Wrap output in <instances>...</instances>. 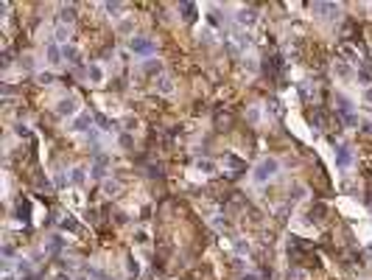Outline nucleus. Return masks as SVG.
<instances>
[{
  "label": "nucleus",
  "instance_id": "obj_1",
  "mask_svg": "<svg viewBox=\"0 0 372 280\" xmlns=\"http://www.w3.org/2000/svg\"><path fill=\"white\" fill-rule=\"evenodd\" d=\"M280 171V163H277L274 157H263L255 166V171H252V179L258 185H263V182H269V179H274V174Z\"/></svg>",
  "mask_w": 372,
  "mask_h": 280
},
{
  "label": "nucleus",
  "instance_id": "obj_2",
  "mask_svg": "<svg viewBox=\"0 0 372 280\" xmlns=\"http://www.w3.org/2000/svg\"><path fill=\"white\" fill-rule=\"evenodd\" d=\"M129 51L135 53V56H151V53L157 51V45H154V39H148V36H132Z\"/></svg>",
  "mask_w": 372,
  "mask_h": 280
},
{
  "label": "nucleus",
  "instance_id": "obj_3",
  "mask_svg": "<svg viewBox=\"0 0 372 280\" xmlns=\"http://www.w3.org/2000/svg\"><path fill=\"white\" fill-rule=\"evenodd\" d=\"M336 112L341 115V121L347 123V126H358V115L353 112V104H350V101H347L344 96H336Z\"/></svg>",
  "mask_w": 372,
  "mask_h": 280
},
{
  "label": "nucleus",
  "instance_id": "obj_4",
  "mask_svg": "<svg viewBox=\"0 0 372 280\" xmlns=\"http://www.w3.org/2000/svg\"><path fill=\"white\" fill-rule=\"evenodd\" d=\"M338 53H341V59L344 62H350V65H367L364 62V53H361V48L358 45H353V42H341V48H338Z\"/></svg>",
  "mask_w": 372,
  "mask_h": 280
},
{
  "label": "nucleus",
  "instance_id": "obj_5",
  "mask_svg": "<svg viewBox=\"0 0 372 280\" xmlns=\"http://www.w3.org/2000/svg\"><path fill=\"white\" fill-rule=\"evenodd\" d=\"M221 168H224L230 176H238L246 166H243L241 157H235V154H224V157H221Z\"/></svg>",
  "mask_w": 372,
  "mask_h": 280
},
{
  "label": "nucleus",
  "instance_id": "obj_6",
  "mask_svg": "<svg viewBox=\"0 0 372 280\" xmlns=\"http://www.w3.org/2000/svg\"><path fill=\"white\" fill-rule=\"evenodd\" d=\"M230 48H233L235 53H241L249 48V34H243L241 28H235L233 34H230Z\"/></svg>",
  "mask_w": 372,
  "mask_h": 280
},
{
  "label": "nucleus",
  "instance_id": "obj_7",
  "mask_svg": "<svg viewBox=\"0 0 372 280\" xmlns=\"http://www.w3.org/2000/svg\"><path fill=\"white\" fill-rule=\"evenodd\" d=\"M350 166H353V149H350V146H338L336 149V168L338 171H347Z\"/></svg>",
  "mask_w": 372,
  "mask_h": 280
},
{
  "label": "nucleus",
  "instance_id": "obj_8",
  "mask_svg": "<svg viewBox=\"0 0 372 280\" xmlns=\"http://www.w3.org/2000/svg\"><path fill=\"white\" fill-rule=\"evenodd\" d=\"M313 11H316L322 20H336L338 17V6L336 3H313Z\"/></svg>",
  "mask_w": 372,
  "mask_h": 280
},
{
  "label": "nucleus",
  "instance_id": "obj_9",
  "mask_svg": "<svg viewBox=\"0 0 372 280\" xmlns=\"http://www.w3.org/2000/svg\"><path fill=\"white\" fill-rule=\"evenodd\" d=\"M76 109H78V101H76L73 96L62 98L59 104H56V115H62V118H68V115H76Z\"/></svg>",
  "mask_w": 372,
  "mask_h": 280
},
{
  "label": "nucleus",
  "instance_id": "obj_10",
  "mask_svg": "<svg viewBox=\"0 0 372 280\" xmlns=\"http://www.w3.org/2000/svg\"><path fill=\"white\" fill-rule=\"evenodd\" d=\"M328 213H330V208L325 205V202H313V205H311V210H308V216H311V221H316V224H322V221L328 219Z\"/></svg>",
  "mask_w": 372,
  "mask_h": 280
},
{
  "label": "nucleus",
  "instance_id": "obj_11",
  "mask_svg": "<svg viewBox=\"0 0 372 280\" xmlns=\"http://www.w3.org/2000/svg\"><path fill=\"white\" fill-rule=\"evenodd\" d=\"M333 73H336L338 79H353V76H355L353 68H350V62H344L341 56H338V59L333 62Z\"/></svg>",
  "mask_w": 372,
  "mask_h": 280
},
{
  "label": "nucleus",
  "instance_id": "obj_12",
  "mask_svg": "<svg viewBox=\"0 0 372 280\" xmlns=\"http://www.w3.org/2000/svg\"><path fill=\"white\" fill-rule=\"evenodd\" d=\"M93 121H96V118H93L90 112H81L76 121H73V132H90L93 129Z\"/></svg>",
  "mask_w": 372,
  "mask_h": 280
},
{
  "label": "nucleus",
  "instance_id": "obj_13",
  "mask_svg": "<svg viewBox=\"0 0 372 280\" xmlns=\"http://www.w3.org/2000/svg\"><path fill=\"white\" fill-rule=\"evenodd\" d=\"M179 14L185 23H196L199 17V9H196V3H179Z\"/></svg>",
  "mask_w": 372,
  "mask_h": 280
},
{
  "label": "nucleus",
  "instance_id": "obj_14",
  "mask_svg": "<svg viewBox=\"0 0 372 280\" xmlns=\"http://www.w3.org/2000/svg\"><path fill=\"white\" fill-rule=\"evenodd\" d=\"M235 20H238V26H241V28L243 26L249 28V26H255V20H258V17H255V9H241Z\"/></svg>",
  "mask_w": 372,
  "mask_h": 280
},
{
  "label": "nucleus",
  "instance_id": "obj_15",
  "mask_svg": "<svg viewBox=\"0 0 372 280\" xmlns=\"http://www.w3.org/2000/svg\"><path fill=\"white\" fill-rule=\"evenodd\" d=\"M73 20H76V6H62L59 26H73Z\"/></svg>",
  "mask_w": 372,
  "mask_h": 280
},
{
  "label": "nucleus",
  "instance_id": "obj_16",
  "mask_svg": "<svg viewBox=\"0 0 372 280\" xmlns=\"http://www.w3.org/2000/svg\"><path fill=\"white\" fill-rule=\"evenodd\" d=\"M87 79L93 81V84H101V81H104V70H101V65L90 62V68H87Z\"/></svg>",
  "mask_w": 372,
  "mask_h": 280
},
{
  "label": "nucleus",
  "instance_id": "obj_17",
  "mask_svg": "<svg viewBox=\"0 0 372 280\" xmlns=\"http://www.w3.org/2000/svg\"><path fill=\"white\" fill-rule=\"evenodd\" d=\"M90 174L96 176V179H101V176L106 174V157L104 154H98L96 157V163H93V168H90Z\"/></svg>",
  "mask_w": 372,
  "mask_h": 280
},
{
  "label": "nucleus",
  "instance_id": "obj_18",
  "mask_svg": "<svg viewBox=\"0 0 372 280\" xmlns=\"http://www.w3.org/2000/svg\"><path fill=\"white\" fill-rule=\"evenodd\" d=\"M17 219L23 221V224L31 221V205H28V199H20L17 202Z\"/></svg>",
  "mask_w": 372,
  "mask_h": 280
},
{
  "label": "nucleus",
  "instance_id": "obj_19",
  "mask_svg": "<svg viewBox=\"0 0 372 280\" xmlns=\"http://www.w3.org/2000/svg\"><path fill=\"white\" fill-rule=\"evenodd\" d=\"M311 123L316 126V129H328V115L322 112L319 106H313V112H311Z\"/></svg>",
  "mask_w": 372,
  "mask_h": 280
},
{
  "label": "nucleus",
  "instance_id": "obj_20",
  "mask_svg": "<svg viewBox=\"0 0 372 280\" xmlns=\"http://www.w3.org/2000/svg\"><path fill=\"white\" fill-rule=\"evenodd\" d=\"M157 93L171 96V93H173V79H171V76H160V79H157Z\"/></svg>",
  "mask_w": 372,
  "mask_h": 280
},
{
  "label": "nucleus",
  "instance_id": "obj_21",
  "mask_svg": "<svg viewBox=\"0 0 372 280\" xmlns=\"http://www.w3.org/2000/svg\"><path fill=\"white\" fill-rule=\"evenodd\" d=\"M355 79L361 81V84H367V87H372V68H367V65H361V68L355 70Z\"/></svg>",
  "mask_w": 372,
  "mask_h": 280
},
{
  "label": "nucleus",
  "instance_id": "obj_22",
  "mask_svg": "<svg viewBox=\"0 0 372 280\" xmlns=\"http://www.w3.org/2000/svg\"><path fill=\"white\" fill-rule=\"evenodd\" d=\"M45 53H48V62H51V65H59V62L65 59V56H62V48L56 42L48 45V51H45Z\"/></svg>",
  "mask_w": 372,
  "mask_h": 280
},
{
  "label": "nucleus",
  "instance_id": "obj_23",
  "mask_svg": "<svg viewBox=\"0 0 372 280\" xmlns=\"http://www.w3.org/2000/svg\"><path fill=\"white\" fill-rule=\"evenodd\" d=\"M193 166H196V171H202V174H213V171H216V163L207 160V157H199Z\"/></svg>",
  "mask_w": 372,
  "mask_h": 280
},
{
  "label": "nucleus",
  "instance_id": "obj_24",
  "mask_svg": "<svg viewBox=\"0 0 372 280\" xmlns=\"http://www.w3.org/2000/svg\"><path fill=\"white\" fill-rule=\"evenodd\" d=\"M62 56H65V62H70V65H78V48L76 45H65V48H62Z\"/></svg>",
  "mask_w": 372,
  "mask_h": 280
},
{
  "label": "nucleus",
  "instance_id": "obj_25",
  "mask_svg": "<svg viewBox=\"0 0 372 280\" xmlns=\"http://www.w3.org/2000/svg\"><path fill=\"white\" fill-rule=\"evenodd\" d=\"M62 230H65V233H81V224H78L73 216H65V219H62Z\"/></svg>",
  "mask_w": 372,
  "mask_h": 280
},
{
  "label": "nucleus",
  "instance_id": "obj_26",
  "mask_svg": "<svg viewBox=\"0 0 372 280\" xmlns=\"http://www.w3.org/2000/svg\"><path fill=\"white\" fill-rule=\"evenodd\" d=\"M288 280H308V272L303 266H291L288 269Z\"/></svg>",
  "mask_w": 372,
  "mask_h": 280
},
{
  "label": "nucleus",
  "instance_id": "obj_27",
  "mask_svg": "<svg viewBox=\"0 0 372 280\" xmlns=\"http://www.w3.org/2000/svg\"><path fill=\"white\" fill-rule=\"evenodd\" d=\"M56 39L68 45V39H70V26H56Z\"/></svg>",
  "mask_w": 372,
  "mask_h": 280
},
{
  "label": "nucleus",
  "instance_id": "obj_28",
  "mask_svg": "<svg viewBox=\"0 0 372 280\" xmlns=\"http://www.w3.org/2000/svg\"><path fill=\"white\" fill-rule=\"evenodd\" d=\"M70 174H73V176H70V179H73V182H76V185H81V182H84V168H81V166H76V168H73V171H70Z\"/></svg>",
  "mask_w": 372,
  "mask_h": 280
},
{
  "label": "nucleus",
  "instance_id": "obj_29",
  "mask_svg": "<svg viewBox=\"0 0 372 280\" xmlns=\"http://www.w3.org/2000/svg\"><path fill=\"white\" fill-rule=\"evenodd\" d=\"M216 126H230V115L216 112Z\"/></svg>",
  "mask_w": 372,
  "mask_h": 280
},
{
  "label": "nucleus",
  "instance_id": "obj_30",
  "mask_svg": "<svg viewBox=\"0 0 372 280\" xmlns=\"http://www.w3.org/2000/svg\"><path fill=\"white\" fill-rule=\"evenodd\" d=\"M104 191L106 193H118V191H121V185H118V182H104Z\"/></svg>",
  "mask_w": 372,
  "mask_h": 280
},
{
  "label": "nucleus",
  "instance_id": "obj_31",
  "mask_svg": "<svg viewBox=\"0 0 372 280\" xmlns=\"http://www.w3.org/2000/svg\"><path fill=\"white\" fill-rule=\"evenodd\" d=\"M126 269H129L132 275H137V272H140V263H137V261H132V258H129V261H126Z\"/></svg>",
  "mask_w": 372,
  "mask_h": 280
},
{
  "label": "nucleus",
  "instance_id": "obj_32",
  "mask_svg": "<svg viewBox=\"0 0 372 280\" xmlns=\"http://www.w3.org/2000/svg\"><path fill=\"white\" fill-rule=\"evenodd\" d=\"M104 9L109 11V14H118V11H121V3H104Z\"/></svg>",
  "mask_w": 372,
  "mask_h": 280
},
{
  "label": "nucleus",
  "instance_id": "obj_33",
  "mask_svg": "<svg viewBox=\"0 0 372 280\" xmlns=\"http://www.w3.org/2000/svg\"><path fill=\"white\" fill-rule=\"evenodd\" d=\"M146 70H148V73H160L163 68H160V62H154V59H151V62L146 65Z\"/></svg>",
  "mask_w": 372,
  "mask_h": 280
},
{
  "label": "nucleus",
  "instance_id": "obj_34",
  "mask_svg": "<svg viewBox=\"0 0 372 280\" xmlns=\"http://www.w3.org/2000/svg\"><path fill=\"white\" fill-rule=\"evenodd\" d=\"M121 146H123V149H132V138H129V135H123V138H121Z\"/></svg>",
  "mask_w": 372,
  "mask_h": 280
},
{
  "label": "nucleus",
  "instance_id": "obj_35",
  "mask_svg": "<svg viewBox=\"0 0 372 280\" xmlns=\"http://www.w3.org/2000/svg\"><path fill=\"white\" fill-rule=\"evenodd\" d=\"M53 280H70L68 272H53Z\"/></svg>",
  "mask_w": 372,
  "mask_h": 280
},
{
  "label": "nucleus",
  "instance_id": "obj_36",
  "mask_svg": "<svg viewBox=\"0 0 372 280\" xmlns=\"http://www.w3.org/2000/svg\"><path fill=\"white\" fill-rule=\"evenodd\" d=\"M137 244H148V236L143 233V230H137Z\"/></svg>",
  "mask_w": 372,
  "mask_h": 280
},
{
  "label": "nucleus",
  "instance_id": "obj_37",
  "mask_svg": "<svg viewBox=\"0 0 372 280\" xmlns=\"http://www.w3.org/2000/svg\"><path fill=\"white\" fill-rule=\"evenodd\" d=\"M364 98H367V101H370V104H372V87H367V93H364Z\"/></svg>",
  "mask_w": 372,
  "mask_h": 280
},
{
  "label": "nucleus",
  "instance_id": "obj_38",
  "mask_svg": "<svg viewBox=\"0 0 372 280\" xmlns=\"http://www.w3.org/2000/svg\"><path fill=\"white\" fill-rule=\"evenodd\" d=\"M241 280H260V278H258V275H243Z\"/></svg>",
  "mask_w": 372,
  "mask_h": 280
},
{
  "label": "nucleus",
  "instance_id": "obj_39",
  "mask_svg": "<svg viewBox=\"0 0 372 280\" xmlns=\"http://www.w3.org/2000/svg\"><path fill=\"white\" fill-rule=\"evenodd\" d=\"M3 280H17V278H14V275H9V272H6V275H3Z\"/></svg>",
  "mask_w": 372,
  "mask_h": 280
},
{
  "label": "nucleus",
  "instance_id": "obj_40",
  "mask_svg": "<svg viewBox=\"0 0 372 280\" xmlns=\"http://www.w3.org/2000/svg\"><path fill=\"white\" fill-rule=\"evenodd\" d=\"M370 45H372V36H370Z\"/></svg>",
  "mask_w": 372,
  "mask_h": 280
}]
</instances>
